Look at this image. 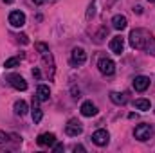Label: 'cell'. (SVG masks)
<instances>
[{
  "mask_svg": "<svg viewBox=\"0 0 155 153\" xmlns=\"http://www.w3.org/2000/svg\"><path fill=\"white\" fill-rule=\"evenodd\" d=\"M4 2H5V4H11V2H15V0H4Z\"/></svg>",
  "mask_w": 155,
  "mask_h": 153,
  "instance_id": "f1b7e54d",
  "label": "cell"
},
{
  "mask_svg": "<svg viewBox=\"0 0 155 153\" xmlns=\"http://www.w3.org/2000/svg\"><path fill=\"white\" fill-rule=\"evenodd\" d=\"M54 151H63V144H56L54 142V148H52Z\"/></svg>",
  "mask_w": 155,
  "mask_h": 153,
  "instance_id": "cb8c5ba5",
  "label": "cell"
},
{
  "mask_svg": "<svg viewBox=\"0 0 155 153\" xmlns=\"http://www.w3.org/2000/svg\"><path fill=\"white\" fill-rule=\"evenodd\" d=\"M18 38H20V41H22V43H29V38H27L25 34H20Z\"/></svg>",
  "mask_w": 155,
  "mask_h": 153,
  "instance_id": "484cf974",
  "label": "cell"
},
{
  "mask_svg": "<svg viewBox=\"0 0 155 153\" xmlns=\"http://www.w3.org/2000/svg\"><path fill=\"white\" fill-rule=\"evenodd\" d=\"M36 142H38L40 146H54L56 135L54 133H41L38 139H36Z\"/></svg>",
  "mask_w": 155,
  "mask_h": 153,
  "instance_id": "8fae6325",
  "label": "cell"
},
{
  "mask_svg": "<svg viewBox=\"0 0 155 153\" xmlns=\"http://www.w3.org/2000/svg\"><path fill=\"white\" fill-rule=\"evenodd\" d=\"M35 47H36V50H38L40 54H43V52H47V50H49V45H45V43H41V41H38Z\"/></svg>",
  "mask_w": 155,
  "mask_h": 153,
  "instance_id": "44dd1931",
  "label": "cell"
},
{
  "mask_svg": "<svg viewBox=\"0 0 155 153\" xmlns=\"http://www.w3.org/2000/svg\"><path fill=\"white\" fill-rule=\"evenodd\" d=\"M110 101H112L114 105H124V103H126V94L112 92V94H110Z\"/></svg>",
  "mask_w": 155,
  "mask_h": 153,
  "instance_id": "e0dca14e",
  "label": "cell"
},
{
  "mask_svg": "<svg viewBox=\"0 0 155 153\" xmlns=\"http://www.w3.org/2000/svg\"><path fill=\"white\" fill-rule=\"evenodd\" d=\"M41 117H43V114H41V110H40L38 106L35 105V108H33V122H35V124H38L40 121H41Z\"/></svg>",
  "mask_w": 155,
  "mask_h": 153,
  "instance_id": "d6986e66",
  "label": "cell"
},
{
  "mask_svg": "<svg viewBox=\"0 0 155 153\" xmlns=\"http://www.w3.org/2000/svg\"><path fill=\"white\" fill-rule=\"evenodd\" d=\"M110 50L114 52V54H123V50H124V40H123V36H114V38L110 40Z\"/></svg>",
  "mask_w": 155,
  "mask_h": 153,
  "instance_id": "9c48e42d",
  "label": "cell"
},
{
  "mask_svg": "<svg viewBox=\"0 0 155 153\" xmlns=\"http://www.w3.org/2000/svg\"><path fill=\"white\" fill-rule=\"evenodd\" d=\"M94 15H96V2H90L87 7V20H90Z\"/></svg>",
  "mask_w": 155,
  "mask_h": 153,
  "instance_id": "ffe728a7",
  "label": "cell"
},
{
  "mask_svg": "<svg viewBox=\"0 0 155 153\" xmlns=\"http://www.w3.org/2000/svg\"><path fill=\"white\" fill-rule=\"evenodd\" d=\"M108 141H110V135H108L107 130H96L92 133V142L97 144V146H107Z\"/></svg>",
  "mask_w": 155,
  "mask_h": 153,
  "instance_id": "52a82bcc",
  "label": "cell"
},
{
  "mask_svg": "<svg viewBox=\"0 0 155 153\" xmlns=\"http://www.w3.org/2000/svg\"><path fill=\"white\" fill-rule=\"evenodd\" d=\"M97 67H99V72L105 74V76H112V74L116 72V63H114L110 58H103V60H99Z\"/></svg>",
  "mask_w": 155,
  "mask_h": 153,
  "instance_id": "5b68a950",
  "label": "cell"
},
{
  "mask_svg": "<svg viewBox=\"0 0 155 153\" xmlns=\"http://www.w3.org/2000/svg\"><path fill=\"white\" fill-rule=\"evenodd\" d=\"M13 108H15V114H16V115H25V114H27V103H25V101H22V99H20V101H16Z\"/></svg>",
  "mask_w": 155,
  "mask_h": 153,
  "instance_id": "2e32d148",
  "label": "cell"
},
{
  "mask_svg": "<svg viewBox=\"0 0 155 153\" xmlns=\"http://www.w3.org/2000/svg\"><path fill=\"white\" fill-rule=\"evenodd\" d=\"M148 86H150V77L148 76H137L134 79V88L137 92H144Z\"/></svg>",
  "mask_w": 155,
  "mask_h": 153,
  "instance_id": "30bf717a",
  "label": "cell"
},
{
  "mask_svg": "<svg viewBox=\"0 0 155 153\" xmlns=\"http://www.w3.org/2000/svg\"><path fill=\"white\" fill-rule=\"evenodd\" d=\"M18 65H20V58H9V60H5V63H4L5 69H15V67H18Z\"/></svg>",
  "mask_w": 155,
  "mask_h": 153,
  "instance_id": "ac0fdd59",
  "label": "cell"
},
{
  "mask_svg": "<svg viewBox=\"0 0 155 153\" xmlns=\"http://www.w3.org/2000/svg\"><path fill=\"white\" fill-rule=\"evenodd\" d=\"M9 24L13 27H24L25 25V15L22 11H11L9 13Z\"/></svg>",
  "mask_w": 155,
  "mask_h": 153,
  "instance_id": "ba28073f",
  "label": "cell"
},
{
  "mask_svg": "<svg viewBox=\"0 0 155 153\" xmlns=\"http://www.w3.org/2000/svg\"><path fill=\"white\" fill-rule=\"evenodd\" d=\"M49 97H51L49 86L47 85H40L38 88H36V99L38 101H49Z\"/></svg>",
  "mask_w": 155,
  "mask_h": 153,
  "instance_id": "5bb4252c",
  "label": "cell"
},
{
  "mask_svg": "<svg viewBox=\"0 0 155 153\" xmlns=\"http://www.w3.org/2000/svg\"><path fill=\"white\" fill-rule=\"evenodd\" d=\"M85 61H87V52H85V49H83V47H74L72 52H71V63H72L74 67H79V65H83Z\"/></svg>",
  "mask_w": 155,
  "mask_h": 153,
  "instance_id": "277c9868",
  "label": "cell"
},
{
  "mask_svg": "<svg viewBox=\"0 0 155 153\" xmlns=\"http://www.w3.org/2000/svg\"><path fill=\"white\" fill-rule=\"evenodd\" d=\"M74 151H85V148H83V146H74Z\"/></svg>",
  "mask_w": 155,
  "mask_h": 153,
  "instance_id": "4316f807",
  "label": "cell"
},
{
  "mask_svg": "<svg viewBox=\"0 0 155 153\" xmlns=\"http://www.w3.org/2000/svg\"><path fill=\"white\" fill-rule=\"evenodd\" d=\"M79 94H81V92H79V88H74V86H72V97H81V96H79Z\"/></svg>",
  "mask_w": 155,
  "mask_h": 153,
  "instance_id": "d4e9b609",
  "label": "cell"
},
{
  "mask_svg": "<svg viewBox=\"0 0 155 153\" xmlns=\"http://www.w3.org/2000/svg\"><path fill=\"white\" fill-rule=\"evenodd\" d=\"M148 2H155V0H148Z\"/></svg>",
  "mask_w": 155,
  "mask_h": 153,
  "instance_id": "f546056e",
  "label": "cell"
},
{
  "mask_svg": "<svg viewBox=\"0 0 155 153\" xmlns=\"http://www.w3.org/2000/svg\"><path fill=\"white\" fill-rule=\"evenodd\" d=\"M134 106H135L137 110H141V112H148V110L152 108V103H150L148 99H135V101H134Z\"/></svg>",
  "mask_w": 155,
  "mask_h": 153,
  "instance_id": "9a60e30c",
  "label": "cell"
},
{
  "mask_svg": "<svg viewBox=\"0 0 155 153\" xmlns=\"http://www.w3.org/2000/svg\"><path fill=\"white\" fill-rule=\"evenodd\" d=\"M7 83L13 88H16V90H27V81L20 76V74H9L7 76Z\"/></svg>",
  "mask_w": 155,
  "mask_h": 153,
  "instance_id": "8992f818",
  "label": "cell"
},
{
  "mask_svg": "<svg viewBox=\"0 0 155 153\" xmlns=\"http://www.w3.org/2000/svg\"><path fill=\"white\" fill-rule=\"evenodd\" d=\"M7 139H9V135H7L5 132H0V144H2V142H5Z\"/></svg>",
  "mask_w": 155,
  "mask_h": 153,
  "instance_id": "7402d4cb",
  "label": "cell"
},
{
  "mask_svg": "<svg viewBox=\"0 0 155 153\" xmlns=\"http://www.w3.org/2000/svg\"><path fill=\"white\" fill-rule=\"evenodd\" d=\"M33 77H36V79H40V77H41V72H40L38 69H33Z\"/></svg>",
  "mask_w": 155,
  "mask_h": 153,
  "instance_id": "603a6c76",
  "label": "cell"
},
{
  "mask_svg": "<svg viewBox=\"0 0 155 153\" xmlns=\"http://www.w3.org/2000/svg\"><path fill=\"white\" fill-rule=\"evenodd\" d=\"M33 2H35V4H36V5H41V4H43V2H45V0H33Z\"/></svg>",
  "mask_w": 155,
  "mask_h": 153,
  "instance_id": "83f0119b",
  "label": "cell"
},
{
  "mask_svg": "<svg viewBox=\"0 0 155 153\" xmlns=\"http://www.w3.org/2000/svg\"><path fill=\"white\" fill-rule=\"evenodd\" d=\"M130 45L139 50H152L150 54H155V38L144 29H134L130 33Z\"/></svg>",
  "mask_w": 155,
  "mask_h": 153,
  "instance_id": "6da1fadb",
  "label": "cell"
},
{
  "mask_svg": "<svg viewBox=\"0 0 155 153\" xmlns=\"http://www.w3.org/2000/svg\"><path fill=\"white\" fill-rule=\"evenodd\" d=\"M97 114V108H96V105L92 103V101H85L83 105H81V115H85V117H92V115Z\"/></svg>",
  "mask_w": 155,
  "mask_h": 153,
  "instance_id": "7c38bea8",
  "label": "cell"
},
{
  "mask_svg": "<svg viewBox=\"0 0 155 153\" xmlns=\"http://www.w3.org/2000/svg\"><path fill=\"white\" fill-rule=\"evenodd\" d=\"M112 25H114V29H117V31H123V29H126L128 20H126V16H123V15H116V16L112 18Z\"/></svg>",
  "mask_w": 155,
  "mask_h": 153,
  "instance_id": "4fadbf2b",
  "label": "cell"
},
{
  "mask_svg": "<svg viewBox=\"0 0 155 153\" xmlns=\"http://www.w3.org/2000/svg\"><path fill=\"white\" fill-rule=\"evenodd\" d=\"M152 135H153V128H152L150 124H146V122L135 126V130H134V137H135L137 141H141V142L152 139Z\"/></svg>",
  "mask_w": 155,
  "mask_h": 153,
  "instance_id": "7a4b0ae2",
  "label": "cell"
},
{
  "mask_svg": "<svg viewBox=\"0 0 155 153\" xmlns=\"http://www.w3.org/2000/svg\"><path fill=\"white\" fill-rule=\"evenodd\" d=\"M65 133L69 137H78L83 133V124L78 121V119H71L67 124H65Z\"/></svg>",
  "mask_w": 155,
  "mask_h": 153,
  "instance_id": "3957f363",
  "label": "cell"
}]
</instances>
